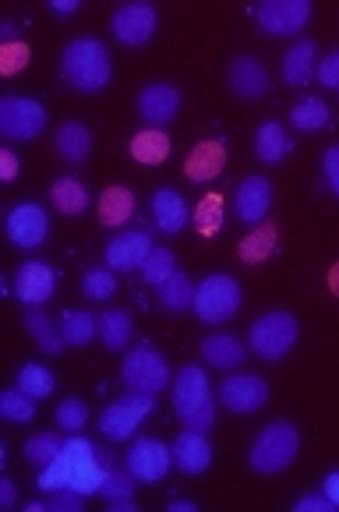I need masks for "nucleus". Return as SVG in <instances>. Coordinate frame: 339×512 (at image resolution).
Returning <instances> with one entry per match:
<instances>
[{
	"label": "nucleus",
	"instance_id": "nucleus-1",
	"mask_svg": "<svg viewBox=\"0 0 339 512\" xmlns=\"http://www.w3.org/2000/svg\"><path fill=\"white\" fill-rule=\"evenodd\" d=\"M110 463L99 456V445H92L89 438L82 435H71L68 442L61 445V456L50 463V467L39 470V481L36 488L39 491H78V495H99L106 484V477H110Z\"/></svg>",
	"mask_w": 339,
	"mask_h": 512
},
{
	"label": "nucleus",
	"instance_id": "nucleus-2",
	"mask_svg": "<svg viewBox=\"0 0 339 512\" xmlns=\"http://www.w3.org/2000/svg\"><path fill=\"white\" fill-rule=\"evenodd\" d=\"M61 75H64V82L75 85L78 92L106 89L113 75V61H110L106 43H99V39H71V43L64 46Z\"/></svg>",
	"mask_w": 339,
	"mask_h": 512
},
{
	"label": "nucleus",
	"instance_id": "nucleus-3",
	"mask_svg": "<svg viewBox=\"0 0 339 512\" xmlns=\"http://www.w3.org/2000/svg\"><path fill=\"white\" fill-rule=\"evenodd\" d=\"M174 414L184 428L209 431L216 424V396H212L209 375L198 364H184L174 375Z\"/></svg>",
	"mask_w": 339,
	"mask_h": 512
},
{
	"label": "nucleus",
	"instance_id": "nucleus-4",
	"mask_svg": "<svg viewBox=\"0 0 339 512\" xmlns=\"http://www.w3.org/2000/svg\"><path fill=\"white\" fill-rule=\"evenodd\" d=\"M301 449V435L290 421H272L269 428H262V435L251 445V467L255 474H283L290 463L297 460Z\"/></svg>",
	"mask_w": 339,
	"mask_h": 512
},
{
	"label": "nucleus",
	"instance_id": "nucleus-5",
	"mask_svg": "<svg viewBox=\"0 0 339 512\" xmlns=\"http://www.w3.org/2000/svg\"><path fill=\"white\" fill-rule=\"evenodd\" d=\"M237 308H241V283L234 276L212 272L195 287V315L202 322H226V318L237 315Z\"/></svg>",
	"mask_w": 339,
	"mask_h": 512
},
{
	"label": "nucleus",
	"instance_id": "nucleus-6",
	"mask_svg": "<svg viewBox=\"0 0 339 512\" xmlns=\"http://www.w3.org/2000/svg\"><path fill=\"white\" fill-rule=\"evenodd\" d=\"M297 318L290 311H269L262 315L255 325H251L248 339H251V350L255 357L262 361H279V357H287L297 343Z\"/></svg>",
	"mask_w": 339,
	"mask_h": 512
},
{
	"label": "nucleus",
	"instance_id": "nucleus-7",
	"mask_svg": "<svg viewBox=\"0 0 339 512\" xmlns=\"http://www.w3.org/2000/svg\"><path fill=\"white\" fill-rule=\"evenodd\" d=\"M121 378L131 392H149V396H156L159 389L170 385V364H166V357L159 354V350L142 343V347L128 350V357H124V364H121Z\"/></svg>",
	"mask_w": 339,
	"mask_h": 512
},
{
	"label": "nucleus",
	"instance_id": "nucleus-8",
	"mask_svg": "<svg viewBox=\"0 0 339 512\" xmlns=\"http://www.w3.org/2000/svg\"><path fill=\"white\" fill-rule=\"evenodd\" d=\"M152 410H156V400H152L149 392H131V396H121V400L103 410L99 428H103V435L113 438V442H124V438H135L142 417H149Z\"/></svg>",
	"mask_w": 339,
	"mask_h": 512
},
{
	"label": "nucleus",
	"instance_id": "nucleus-9",
	"mask_svg": "<svg viewBox=\"0 0 339 512\" xmlns=\"http://www.w3.org/2000/svg\"><path fill=\"white\" fill-rule=\"evenodd\" d=\"M46 128L43 103L25 96H4L0 99V135L8 142H29Z\"/></svg>",
	"mask_w": 339,
	"mask_h": 512
},
{
	"label": "nucleus",
	"instance_id": "nucleus-10",
	"mask_svg": "<svg viewBox=\"0 0 339 512\" xmlns=\"http://www.w3.org/2000/svg\"><path fill=\"white\" fill-rule=\"evenodd\" d=\"M255 22L269 36H297L311 22V0H262L255 4Z\"/></svg>",
	"mask_w": 339,
	"mask_h": 512
},
{
	"label": "nucleus",
	"instance_id": "nucleus-11",
	"mask_svg": "<svg viewBox=\"0 0 339 512\" xmlns=\"http://www.w3.org/2000/svg\"><path fill=\"white\" fill-rule=\"evenodd\" d=\"M124 460H128V470L142 484H159L174 467V449L163 445L159 438H138V442H131Z\"/></svg>",
	"mask_w": 339,
	"mask_h": 512
},
{
	"label": "nucleus",
	"instance_id": "nucleus-12",
	"mask_svg": "<svg viewBox=\"0 0 339 512\" xmlns=\"http://www.w3.org/2000/svg\"><path fill=\"white\" fill-rule=\"evenodd\" d=\"M156 22H159V15L152 4H145V0H128V4H121V8L113 11L110 29L124 46H145L152 39V32H156Z\"/></svg>",
	"mask_w": 339,
	"mask_h": 512
},
{
	"label": "nucleus",
	"instance_id": "nucleus-13",
	"mask_svg": "<svg viewBox=\"0 0 339 512\" xmlns=\"http://www.w3.org/2000/svg\"><path fill=\"white\" fill-rule=\"evenodd\" d=\"M219 403L230 414H255L269 403V385L258 375H226L219 385Z\"/></svg>",
	"mask_w": 339,
	"mask_h": 512
},
{
	"label": "nucleus",
	"instance_id": "nucleus-14",
	"mask_svg": "<svg viewBox=\"0 0 339 512\" xmlns=\"http://www.w3.org/2000/svg\"><path fill=\"white\" fill-rule=\"evenodd\" d=\"M46 234H50V216H46L43 205L36 202H22L11 209L8 216V237L15 248H39V244L46 241Z\"/></svg>",
	"mask_w": 339,
	"mask_h": 512
},
{
	"label": "nucleus",
	"instance_id": "nucleus-15",
	"mask_svg": "<svg viewBox=\"0 0 339 512\" xmlns=\"http://www.w3.org/2000/svg\"><path fill=\"white\" fill-rule=\"evenodd\" d=\"M152 237L149 230H124V234H117L110 244H106L103 258H106V269L113 272H131V269H142L145 258L152 255Z\"/></svg>",
	"mask_w": 339,
	"mask_h": 512
},
{
	"label": "nucleus",
	"instance_id": "nucleus-16",
	"mask_svg": "<svg viewBox=\"0 0 339 512\" xmlns=\"http://www.w3.org/2000/svg\"><path fill=\"white\" fill-rule=\"evenodd\" d=\"M177 110H181V89L170 82L145 85L142 96H138V113H142L152 128H166L177 117Z\"/></svg>",
	"mask_w": 339,
	"mask_h": 512
},
{
	"label": "nucleus",
	"instance_id": "nucleus-17",
	"mask_svg": "<svg viewBox=\"0 0 339 512\" xmlns=\"http://www.w3.org/2000/svg\"><path fill=\"white\" fill-rule=\"evenodd\" d=\"M53 287H57V276H53V269L43 262H25L22 269L15 272V294L25 308L46 304L53 297Z\"/></svg>",
	"mask_w": 339,
	"mask_h": 512
},
{
	"label": "nucleus",
	"instance_id": "nucleus-18",
	"mask_svg": "<svg viewBox=\"0 0 339 512\" xmlns=\"http://www.w3.org/2000/svg\"><path fill=\"white\" fill-rule=\"evenodd\" d=\"M234 205H237V219H241V223H248V226L265 223L269 205H272V184L265 181V177H244V181L237 184Z\"/></svg>",
	"mask_w": 339,
	"mask_h": 512
},
{
	"label": "nucleus",
	"instance_id": "nucleus-19",
	"mask_svg": "<svg viewBox=\"0 0 339 512\" xmlns=\"http://www.w3.org/2000/svg\"><path fill=\"white\" fill-rule=\"evenodd\" d=\"M170 449H174V467L184 470V474L195 477L212 467V445H209V438H205V431H195V428L181 431Z\"/></svg>",
	"mask_w": 339,
	"mask_h": 512
},
{
	"label": "nucleus",
	"instance_id": "nucleus-20",
	"mask_svg": "<svg viewBox=\"0 0 339 512\" xmlns=\"http://www.w3.org/2000/svg\"><path fill=\"white\" fill-rule=\"evenodd\" d=\"M188 219H191V209L177 191L159 188L156 195H152V223H156L159 234H170V237L181 234L184 226H188Z\"/></svg>",
	"mask_w": 339,
	"mask_h": 512
},
{
	"label": "nucleus",
	"instance_id": "nucleus-21",
	"mask_svg": "<svg viewBox=\"0 0 339 512\" xmlns=\"http://www.w3.org/2000/svg\"><path fill=\"white\" fill-rule=\"evenodd\" d=\"M226 78H230V89L241 99H258L269 92V71H265L262 61H255V57H237V61L230 64V71H226Z\"/></svg>",
	"mask_w": 339,
	"mask_h": 512
},
{
	"label": "nucleus",
	"instance_id": "nucleus-22",
	"mask_svg": "<svg viewBox=\"0 0 339 512\" xmlns=\"http://www.w3.org/2000/svg\"><path fill=\"white\" fill-rule=\"evenodd\" d=\"M226 166V142H198L191 149L188 163H184V177L188 181H216Z\"/></svg>",
	"mask_w": 339,
	"mask_h": 512
},
{
	"label": "nucleus",
	"instance_id": "nucleus-23",
	"mask_svg": "<svg viewBox=\"0 0 339 512\" xmlns=\"http://www.w3.org/2000/svg\"><path fill=\"white\" fill-rule=\"evenodd\" d=\"M318 71V46L315 39H297L283 57V82L287 85H308Z\"/></svg>",
	"mask_w": 339,
	"mask_h": 512
},
{
	"label": "nucleus",
	"instance_id": "nucleus-24",
	"mask_svg": "<svg viewBox=\"0 0 339 512\" xmlns=\"http://www.w3.org/2000/svg\"><path fill=\"white\" fill-rule=\"evenodd\" d=\"M202 357H205V364H212V368L234 371V368H241V364H244L248 347H244L237 336H230V332H219V336L202 339Z\"/></svg>",
	"mask_w": 339,
	"mask_h": 512
},
{
	"label": "nucleus",
	"instance_id": "nucleus-25",
	"mask_svg": "<svg viewBox=\"0 0 339 512\" xmlns=\"http://www.w3.org/2000/svg\"><path fill=\"white\" fill-rule=\"evenodd\" d=\"M170 152H174V142H170V135H166L163 128H149V131H138L135 138H131V159L142 166H159L170 159Z\"/></svg>",
	"mask_w": 339,
	"mask_h": 512
},
{
	"label": "nucleus",
	"instance_id": "nucleus-26",
	"mask_svg": "<svg viewBox=\"0 0 339 512\" xmlns=\"http://www.w3.org/2000/svg\"><path fill=\"white\" fill-rule=\"evenodd\" d=\"M22 325L29 329V336L36 339V347L43 350V354H50V357H57V354H64V336H61V329L50 322V315H43L39 308H29L22 315Z\"/></svg>",
	"mask_w": 339,
	"mask_h": 512
},
{
	"label": "nucleus",
	"instance_id": "nucleus-27",
	"mask_svg": "<svg viewBox=\"0 0 339 512\" xmlns=\"http://www.w3.org/2000/svg\"><path fill=\"white\" fill-rule=\"evenodd\" d=\"M255 152L262 163H283V159L294 152V138L283 131V124L276 121H265L255 135Z\"/></svg>",
	"mask_w": 339,
	"mask_h": 512
},
{
	"label": "nucleus",
	"instance_id": "nucleus-28",
	"mask_svg": "<svg viewBox=\"0 0 339 512\" xmlns=\"http://www.w3.org/2000/svg\"><path fill=\"white\" fill-rule=\"evenodd\" d=\"M53 145H57V156H61L64 163H82L92 152V131L78 121H68V124H61Z\"/></svg>",
	"mask_w": 339,
	"mask_h": 512
},
{
	"label": "nucleus",
	"instance_id": "nucleus-29",
	"mask_svg": "<svg viewBox=\"0 0 339 512\" xmlns=\"http://www.w3.org/2000/svg\"><path fill=\"white\" fill-rule=\"evenodd\" d=\"M276 230H279L276 223H258L255 230H251V234L237 244V255H241V262L244 265H262L265 258L276 251V241H279Z\"/></svg>",
	"mask_w": 339,
	"mask_h": 512
},
{
	"label": "nucleus",
	"instance_id": "nucleus-30",
	"mask_svg": "<svg viewBox=\"0 0 339 512\" xmlns=\"http://www.w3.org/2000/svg\"><path fill=\"white\" fill-rule=\"evenodd\" d=\"M96 205L103 226H124L135 216V195H131V188H106Z\"/></svg>",
	"mask_w": 339,
	"mask_h": 512
},
{
	"label": "nucleus",
	"instance_id": "nucleus-31",
	"mask_svg": "<svg viewBox=\"0 0 339 512\" xmlns=\"http://www.w3.org/2000/svg\"><path fill=\"white\" fill-rule=\"evenodd\" d=\"M50 202L57 212H64V216H82L85 209H89V191H85L82 181H75V177H61V181L50 188Z\"/></svg>",
	"mask_w": 339,
	"mask_h": 512
},
{
	"label": "nucleus",
	"instance_id": "nucleus-32",
	"mask_svg": "<svg viewBox=\"0 0 339 512\" xmlns=\"http://www.w3.org/2000/svg\"><path fill=\"white\" fill-rule=\"evenodd\" d=\"M131 315L128 311H121V308H113V311H103L99 315V339H103V347L106 350H128V343H131Z\"/></svg>",
	"mask_w": 339,
	"mask_h": 512
},
{
	"label": "nucleus",
	"instance_id": "nucleus-33",
	"mask_svg": "<svg viewBox=\"0 0 339 512\" xmlns=\"http://www.w3.org/2000/svg\"><path fill=\"white\" fill-rule=\"evenodd\" d=\"M61 336L68 347H89L92 339L99 336V315H92V311H64Z\"/></svg>",
	"mask_w": 339,
	"mask_h": 512
},
{
	"label": "nucleus",
	"instance_id": "nucleus-34",
	"mask_svg": "<svg viewBox=\"0 0 339 512\" xmlns=\"http://www.w3.org/2000/svg\"><path fill=\"white\" fill-rule=\"evenodd\" d=\"M159 301L166 304L170 311H188L195 308V283H191L188 272H174V276L159 283Z\"/></svg>",
	"mask_w": 339,
	"mask_h": 512
},
{
	"label": "nucleus",
	"instance_id": "nucleus-35",
	"mask_svg": "<svg viewBox=\"0 0 339 512\" xmlns=\"http://www.w3.org/2000/svg\"><path fill=\"white\" fill-rule=\"evenodd\" d=\"M61 438L53 435V431H39V435H32L29 442H25V463H32V467H50L57 456H61Z\"/></svg>",
	"mask_w": 339,
	"mask_h": 512
},
{
	"label": "nucleus",
	"instance_id": "nucleus-36",
	"mask_svg": "<svg viewBox=\"0 0 339 512\" xmlns=\"http://www.w3.org/2000/svg\"><path fill=\"white\" fill-rule=\"evenodd\" d=\"M0 417L11 424H29L32 417H36V400H32L29 392H22L15 385L11 392H4L0 396Z\"/></svg>",
	"mask_w": 339,
	"mask_h": 512
},
{
	"label": "nucleus",
	"instance_id": "nucleus-37",
	"mask_svg": "<svg viewBox=\"0 0 339 512\" xmlns=\"http://www.w3.org/2000/svg\"><path fill=\"white\" fill-rule=\"evenodd\" d=\"M53 371L46 368V364H25L22 371H18V389L29 392L32 400H46L53 392Z\"/></svg>",
	"mask_w": 339,
	"mask_h": 512
},
{
	"label": "nucleus",
	"instance_id": "nucleus-38",
	"mask_svg": "<svg viewBox=\"0 0 339 512\" xmlns=\"http://www.w3.org/2000/svg\"><path fill=\"white\" fill-rule=\"evenodd\" d=\"M290 124L297 131H318L329 124V106L322 99H301V103L290 110Z\"/></svg>",
	"mask_w": 339,
	"mask_h": 512
},
{
	"label": "nucleus",
	"instance_id": "nucleus-39",
	"mask_svg": "<svg viewBox=\"0 0 339 512\" xmlns=\"http://www.w3.org/2000/svg\"><path fill=\"white\" fill-rule=\"evenodd\" d=\"M219 226H223V195H216V191H209V195L198 202L195 209V230L202 237H216Z\"/></svg>",
	"mask_w": 339,
	"mask_h": 512
},
{
	"label": "nucleus",
	"instance_id": "nucleus-40",
	"mask_svg": "<svg viewBox=\"0 0 339 512\" xmlns=\"http://www.w3.org/2000/svg\"><path fill=\"white\" fill-rule=\"evenodd\" d=\"M174 272H177V255L170 248H152V255L145 258V265H142V279L149 283V287L166 283Z\"/></svg>",
	"mask_w": 339,
	"mask_h": 512
},
{
	"label": "nucleus",
	"instance_id": "nucleus-41",
	"mask_svg": "<svg viewBox=\"0 0 339 512\" xmlns=\"http://www.w3.org/2000/svg\"><path fill=\"white\" fill-rule=\"evenodd\" d=\"M135 488H138V477L131 474V470H117V467H113L99 495L106 498V505H110V502H131V498H135Z\"/></svg>",
	"mask_w": 339,
	"mask_h": 512
},
{
	"label": "nucleus",
	"instance_id": "nucleus-42",
	"mask_svg": "<svg viewBox=\"0 0 339 512\" xmlns=\"http://www.w3.org/2000/svg\"><path fill=\"white\" fill-rule=\"evenodd\" d=\"M53 424L61 431H68V435H82V428L89 424V407L82 400H64L57 407V414H53Z\"/></svg>",
	"mask_w": 339,
	"mask_h": 512
},
{
	"label": "nucleus",
	"instance_id": "nucleus-43",
	"mask_svg": "<svg viewBox=\"0 0 339 512\" xmlns=\"http://www.w3.org/2000/svg\"><path fill=\"white\" fill-rule=\"evenodd\" d=\"M113 290H117L113 269H89L82 276V294L89 301H106V297H113Z\"/></svg>",
	"mask_w": 339,
	"mask_h": 512
},
{
	"label": "nucleus",
	"instance_id": "nucleus-44",
	"mask_svg": "<svg viewBox=\"0 0 339 512\" xmlns=\"http://www.w3.org/2000/svg\"><path fill=\"white\" fill-rule=\"evenodd\" d=\"M29 61H32V50L25 43H18V39H8V43L0 46V75L4 78L18 75Z\"/></svg>",
	"mask_w": 339,
	"mask_h": 512
},
{
	"label": "nucleus",
	"instance_id": "nucleus-45",
	"mask_svg": "<svg viewBox=\"0 0 339 512\" xmlns=\"http://www.w3.org/2000/svg\"><path fill=\"white\" fill-rule=\"evenodd\" d=\"M315 78L325 85V89H336L339 92V50H332V53H325L322 61H318V71H315Z\"/></svg>",
	"mask_w": 339,
	"mask_h": 512
},
{
	"label": "nucleus",
	"instance_id": "nucleus-46",
	"mask_svg": "<svg viewBox=\"0 0 339 512\" xmlns=\"http://www.w3.org/2000/svg\"><path fill=\"white\" fill-rule=\"evenodd\" d=\"M85 502V495H78V491L64 488V491H50V502H46V509L50 512H78Z\"/></svg>",
	"mask_w": 339,
	"mask_h": 512
},
{
	"label": "nucleus",
	"instance_id": "nucleus-47",
	"mask_svg": "<svg viewBox=\"0 0 339 512\" xmlns=\"http://www.w3.org/2000/svg\"><path fill=\"white\" fill-rule=\"evenodd\" d=\"M322 174H325V184H329V188L339 195V145L325 149V156H322Z\"/></svg>",
	"mask_w": 339,
	"mask_h": 512
},
{
	"label": "nucleus",
	"instance_id": "nucleus-48",
	"mask_svg": "<svg viewBox=\"0 0 339 512\" xmlns=\"http://www.w3.org/2000/svg\"><path fill=\"white\" fill-rule=\"evenodd\" d=\"M294 509L297 512H332L336 505H332L329 498H325V491H322V495H304V498H297Z\"/></svg>",
	"mask_w": 339,
	"mask_h": 512
},
{
	"label": "nucleus",
	"instance_id": "nucleus-49",
	"mask_svg": "<svg viewBox=\"0 0 339 512\" xmlns=\"http://www.w3.org/2000/svg\"><path fill=\"white\" fill-rule=\"evenodd\" d=\"M0 177H4V184L18 177V156L11 149H0Z\"/></svg>",
	"mask_w": 339,
	"mask_h": 512
},
{
	"label": "nucleus",
	"instance_id": "nucleus-50",
	"mask_svg": "<svg viewBox=\"0 0 339 512\" xmlns=\"http://www.w3.org/2000/svg\"><path fill=\"white\" fill-rule=\"evenodd\" d=\"M15 502H18L15 481H11V477H0V505H4V509H15Z\"/></svg>",
	"mask_w": 339,
	"mask_h": 512
},
{
	"label": "nucleus",
	"instance_id": "nucleus-51",
	"mask_svg": "<svg viewBox=\"0 0 339 512\" xmlns=\"http://www.w3.org/2000/svg\"><path fill=\"white\" fill-rule=\"evenodd\" d=\"M322 491H325V498H329V502L339 509V470H332V474H325Z\"/></svg>",
	"mask_w": 339,
	"mask_h": 512
},
{
	"label": "nucleus",
	"instance_id": "nucleus-52",
	"mask_svg": "<svg viewBox=\"0 0 339 512\" xmlns=\"http://www.w3.org/2000/svg\"><path fill=\"white\" fill-rule=\"evenodd\" d=\"M50 8L57 11V15H75V11H78V0H53Z\"/></svg>",
	"mask_w": 339,
	"mask_h": 512
},
{
	"label": "nucleus",
	"instance_id": "nucleus-53",
	"mask_svg": "<svg viewBox=\"0 0 339 512\" xmlns=\"http://www.w3.org/2000/svg\"><path fill=\"white\" fill-rule=\"evenodd\" d=\"M170 512H198L195 502H184V498H177V502H170Z\"/></svg>",
	"mask_w": 339,
	"mask_h": 512
},
{
	"label": "nucleus",
	"instance_id": "nucleus-54",
	"mask_svg": "<svg viewBox=\"0 0 339 512\" xmlns=\"http://www.w3.org/2000/svg\"><path fill=\"white\" fill-rule=\"evenodd\" d=\"M329 290H332V294L339 297V262H336V265H332V269H329Z\"/></svg>",
	"mask_w": 339,
	"mask_h": 512
}]
</instances>
